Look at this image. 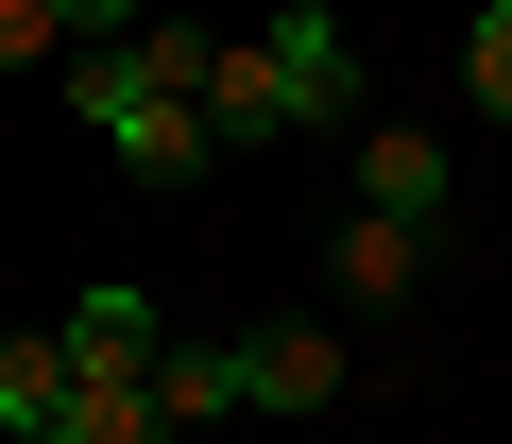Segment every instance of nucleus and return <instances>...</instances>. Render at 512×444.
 I'll list each match as a JSON object with an SVG mask.
<instances>
[{
    "mask_svg": "<svg viewBox=\"0 0 512 444\" xmlns=\"http://www.w3.org/2000/svg\"><path fill=\"white\" fill-rule=\"evenodd\" d=\"M205 52H222V35L154 18V35H120V52H69L52 86H69V120H86L137 188H205V171H222V137H205Z\"/></svg>",
    "mask_w": 512,
    "mask_h": 444,
    "instance_id": "obj_1",
    "label": "nucleus"
},
{
    "mask_svg": "<svg viewBox=\"0 0 512 444\" xmlns=\"http://www.w3.org/2000/svg\"><path fill=\"white\" fill-rule=\"evenodd\" d=\"M342 325H256L239 342V410H274V427H308V410H342Z\"/></svg>",
    "mask_w": 512,
    "mask_h": 444,
    "instance_id": "obj_2",
    "label": "nucleus"
},
{
    "mask_svg": "<svg viewBox=\"0 0 512 444\" xmlns=\"http://www.w3.org/2000/svg\"><path fill=\"white\" fill-rule=\"evenodd\" d=\"M256 52H274V86H291V137H308V120H359V35H342V0H291Z\"/></svg>",
    "mask_w": 512,
    "mask_h": 444,
    "instance_id": "obj_3",
    "label": "nucleus"
},
{
    "mask_svg": "<svg viewBox=\"0 0 512 444\" xmlns=\"http://www.w3.org/2000/svg\"><path fill=\"white\" fill-rule=\"evenodd\" d=\"M359 205H376V222H444V205H461V154H444L427 120H359Z\"/></svg>",
    "mask_w": 512,
    "mask_h": 444,
    "instance_id": "obj_4",
    "label": "nucleus"
},
{
    "mask_svg": "<svg viewBox=\"0 0 512 444\" xmlns=\"http://www.w3.org/2000/svg\"><path fill=\"white\" fill-rule=\"evenodd\" d=\"M52 342H69V376H154V359H171V325H154V291H137V274L69 291V325H52Z\"/></svg>",
    "mask_w": 512,
    "mask_h": 444,
    "instance_id": "obj_5",
    "label": "nucleus"
},
{
    "mask_svg": "<svg viewBox=\"0 0 512 444\" xmlns=\"http://www.w3.org/2000/svg\"><path fill=\"white\" fill-rule=\"evenodd\" d=\"M325 274H342V308H410V274H427V222H342V240H325Z\"/></svg>",
    "mask_w": 512,
    "mask_h": 444,
    "instance_id": "obj_6",
    "label": "nucleus"
},
{
    "mask_svg": "<svg viewBox=\"0 0 512 444\" xmlns=\"http://www.w3.org/2000/svg\"><path fill=\"white\" fill-rule=\"evenodd\" d=\"M154 427H171V444L239 427V342H171V359H154Z\"/></svg>",
    "mask_w": 512,
    "mask_h": 444,
    "instance_id": "obj_7",
    "label": "nucleus"
},
{
    "mask_svg": "<svg viewBox=\"0 0 512 444\" xmlns=\"http://www.w3.org/2000/svg\"><path fill=\"white\" fill-rule=\"evenodd\" d=\"M35 444H171V427H154V376H69V410Z\"/></svg>",
    "mask_w": 512,
    "mask_h": 444,
    "instance_id": "obj_8",
    "label": "nucleus"
},
{
    "mask_svg": "<svg viewBox=\"0 0 512 444\" xmlns=\"http://www.w3.org/2000/svg\"><path fill=\"white\" fill-rule=\"evenodd\" d=\"M52 410H69V342H52V325H18V342H0V444H35Z\"/></svg>",
    "mask_w": 512,
    "mask_h": 444,
    "instance_id": "obj_9",
    "label": "nucleus"
},
{
    "mask_svg": "<svg viewBox=\"0 0 512 444\" xmlns=\"http://www.w3.org/2000/svg\"><path fill=\"white\" fill-rule=\"evenodd\" d=\"M461 103L512 120V0H478V18H461Z\"/></svg>",
    "mask_w": 512,
    "mask_h": 444,
    "instance_id": "obj_10",
    "label": "nucleus"
},
{
    "mask_svg": "<svg viewBox=\"0 0 512 444\" xmlns=\"http://www.w3.org/2000/svg\"><path fill=\"white\" fill-rule=\"evenodd\" d=\"M52 35L69 52H120V35H154V0H52Z\"/></svg>",
    "mask_w": 512,
    "mask_h": 444,
    "instance_id": "obj_11",
    "label": "nucleus"
},
{
    "mask_svg": "<svg viewBox=\"0 0 512 444\" xmlns=\"http://www.w3.org/2000/svg\"><path fill=\"white\" fill-rule=\"evenodd\" d=\"M0 69H69V35H52V0H0Z\"/></svg>",
    "mask_w": 512,
    "mask_h": 444,
    "instance_id": "obj_12",
    "label": "nucleus"
}]
</instances>
